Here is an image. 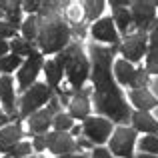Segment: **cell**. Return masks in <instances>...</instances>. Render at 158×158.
Masks as SVG:
<instances>
[{"instance_id": "obj_15", "label": "cell", "mask_w": 158, "mask_h": 158, "mask_svg": "<svg viewBox=\"0 0 158 158\" xmlns=\"http://www.w3.org/2000/svg\"><path fill=\"white\" fill-rule=\"evenodd\" d=\"M130 100H132V104L138 108V112H148L150 108H154V106H156V98H154V94H150L146 88L132 90V92H130Z\"/></svg>"}, {"instance_id": "obj_8", "label": "cell", "mask_w": 158, "mask_h": 158, "mask_svg": "<svg viewBox=\"0 0 158 158\" xmlns=\"http://www.w3.org/2000/svg\"><path fill=\"white\" fill-rule=\"evenodd\" d=\"M118 48H120V52H122V56L126 58V62H130V64L132 62H138L140 58H142L144 50L148 48V36L142 34V32L128 34Z\"/></svg>"}, {"instance_id": "obj_39", "label": "cell", "mask_w": 158, "mask_h": 158, "mask_svg": "<svg viewBox=\"0 0 158 158\" xmlns=\"http://www.w3.org/2000/svg\"><path fill=\"white\" fill-rule=\"evenodd\" d=\"M6 4H8V2H0V16L6 12Z\"/></svg>"}, {"instance_id": "obj_25", "label": "cell", "mask_w": 158, "mask_h": 158, "mask_svg": "<svg viewBox=\"0 0 158 158\" xmlns=\"http://www.w3.org/2000/svg\"><path fill=\"white\" fill-rule=\"evenodd\" d=\"M52 126L56 128V132H68V130H72L74 122H72V118H70V114L58 112V114L52 118Z\"/></svg>"}, {"instance_id": "obj_14", "label": "cell", "mask_w": 158, "mask_h": 158, "mask_svg": "<svg viewBox=\"0 0 158 158\" xmlns=\"http://www.w3.org/2000/svg\"><path fill=\"white\" fill-rule=\"evenodd\" d=\"M52 118H54V114H52L50 110H38V112H34V114L30 116V120H28L30 132H34V134H42V132H46L48 126H52Z\"/></svg>"}, {"instance_id": "obj_11", "label": "cell", "mask_w": 158, "mask_h": 158, "mask_svg": "<svg viewBox=\"0 0 158 158\" xmlns=\"http://www.w3.org/2000/svg\"><path fill=\"white\" fill-rule=\"evenodd\" d=\"M116 24L112 18H98L92 24V36L96 40L112 44L114 48H118V32H116Z\"/></svg>"}, {"instance_id": "obj_36", "label": "cell", "mask_w": 158, "mask_h": 158, "mask_svg": "<svg viewBox=\"0 0 158 158\" xmlns=\"http://www.w3.org/2000/svg\"><path fill=\"white\" fill-rule=\"evenodd\" d=\"M74 34H76V36H80V38H82V36L86 34L84 26H82V24H74Z\"/></svg>"}, {"instance_id": "obj_6", "label": "cell", "mask_w": 158, "mask_h": 158, "mask_svg": "<svg viewBox=\"0 0 158 158\" xmlns=\"http://www.w3.org/2000/svg\"><path fill=\"white\" fill-rule=\"evenodd\" d=\"M132 22L142 34H146V30L156 22V4L154 2H132Z\"/></svg>"}, {"instance_id": "obj_13", "label": "cell", "mask_w": 158, "mask_h": 158, "mask_svg": "<svg viewBox=\"0 0 158 158\" xmlns=\"http://www.w3.org/2000/svg\"><path fill=\"white\" fill-rule=\"evenodd\" d=\"M22 138V128L20 124H12V126H4L0 130V150L10 154L12 148L18 144V140Z\"/></svg>"}, {"instance_id": "obj_34", "label": "cell", "mask_w": 158, "mask_h": 158, "mask_svg": "<svg viewBox=\"0 0 158 158\" xmlns=\"http://www.w3.org/2000/svg\"><path fill=\"white\" fill-rule=\"evenodd\" d=\"M22 6L26 8L28 12H40V8H42V2H24Z\"/></svg>"}, {"instance_id": "obj_21", "label": "cell", "mask_w": 158, "mask_h": 158, "mask_svg": "<svg viewBox=\"0 0 158 158\" xmlns=\"http://www.w3.org/2000/svg\"><path fill=\"white\" fill-rule=\"evenodd\" d=\"M20 6L22 4L20 2H8L6 4V12H4V16H6V22L10 24L12 28H18V24L22 22V10H20Z\"/></svg>"}, {"instance_id": "obj_37", "label": "cell", "mask_w": 158, "mask_h": 158, "mask_svg": "<svg viewBox=\"0 0 158 158\" xmlns=\"http://www.w3.org/2000/svg\"><path fill=\"white\" fill-rule=\"evenodd\" d=\"M8 48H10V46H8V44H6V42H4V40H0V58H2V56H4V54H6V52H8Z\"/></svg>"}, {"instance_id": "obj_33", "label": "cell", "mask_w": 158, "mask_h": 158, "mask_svg": "<svg viewBox=\"0 0 158 158\" xmlns=\"http://www.w3.org/2000/svg\"><path fill=\"white\" fill-rule=\"evenodd\" d=\"M92 158H112V154L106 150V148H94Z\"/></svg>"}, {"instance_id": "obj_41", "label": "cell", "mask_w": 158, "mask_h": 158, "mask_svg": "<svg viewBox=\"0 0 158 158\" xmlns=\"http://www.w3.org/2000/svg\"><path fill=\"white\" fill-rule=\"evenodd\" d=\"M136 158H158V156H152V154H138Z\"/></svg>"}, {"instance_id": "obj_16", "label": "cell", "mask_w": 158, "mask_h": 158, "mask_svg": "<svg viewBox=\"0 0 158 158\" xmlns=\"http://www.w3.org/2000/svg\"><path fill=\"white\" fill-rule=\"evenodd\" d=\"M114 72H116V80L124 86H134L136 80V68L126 60H118L114 64Z\"/></svg>"}, {"instance_id": "obj_27", "label": "cell", "mask_w": 158, "mask_h": 158, "mask_svg": "<svg viewBox=\"0 0 158 158\" xmlns=\"http://www.w3.org/2000/svg\"><path fill=\"white\" fill-rule=\"evenodd\" d=\"M140 150L146 152V154H158V136L154 134H148L146 138L140 140Z\"/></svg>"}, {"instance_id": "obj_17", "label": "cell", "mask_w": 158, "mask_h": 158, "mask_svg": "<svg viewBox=\"0 0 158 158\" xmlns=\"http://www.w3.org/2000/svg\"><path fill=\"white\" fill-rule=\"evenodd\" d=\"M132 122H134V130L146 132V134H156L158 132V122L148 112H136V114H132Z\"/></svg>"}, {"instance_id": "obj_10", "label": "cell", "mask_w": 158, "mask_h": 158, "mask_svg": "<svg viewBox=\"0 0 158 158\" xmlns=\"http://www.w3.org/2000/svg\"><path fill=\"white\" fill-rule=\"evenodd\" d=\"M46 148H50L54 154L64 156V154H74L78 150V144L72 140V136L68 132H56L46 136Z\"/></svg>"}, {"instance_id": "obj_42", "label": "cell", "mask_w": 158, "mask_h": 158, "mask_svg": "<svg viewBox=\"0 0 158 158\" xmlns=\"http://www.w3.org/2000/svg\"><path fill=\"white\" fill-rule=\"evenodd\" d=\"M152 88H154V90H156V94H158V78H156L154 82H152Z\"/></svg>"}, {"instance_id": "obj_32", "label": "cell", "mask_w": 158, "mask_h": 158, "mask_svg": "<svg viewBox=\"0 0 158 158\" xmlns=\"http://www.w3.org/2000/svg\"><path fill=\"white\" fill-rule=\"evenodd\" d=\"M34 148L36 150H44L46 148V136H34Z\"/></svg>"}, {"instance_id": "obj_5", "label": "cell", "mask_w": 158, "mask_h": 158, "mask_svg": "<svg viewBox=\"0 0 158 158\" xmlns=\"http://www.w3.org/2000/svg\"><path fill=\"white\" fill-rule=\"evenodd\" d=\"M134 142H136V130L134 128L120 126V128H116L114 134H112L110 150H112V154H116L118 158H132Z\"/></svg>"}, {"instance_id": "obj_30", "label": "cell", "mask_w": 158, "mask_h": 158, "mask_svg": "<svg viewBox=\"0 0 158 158\" xmlns=\"http://www.w3.org/2000/svg\"><path fill=\"white\" fill-rule=\"evenodd\" d=\"M16 34V28H12L8 22H0V40L4 38H12Z\"/></svg>"}, {"instance_id": "obj_24", "label": "cell", "mask_w": 158, "mask_h": 158, "mask_svg": "<svg viewBox=\"0 0 158 158\" xmlns=\"http://www.w3.org/2000/svg\"><path fill=\"white\" fill-rule=\"evenodd\" d=\"M22 34H24V40H28V42L38 38V18H36V16H30V18L24 20Z\"/></svg>"}, {"instance_id": "obj_20", "label": "cell", "mask_w": 158, "mask_h": 158, "mask_svg": "<svg viewBox=\"0 0 158 158\" xmlns=\"http://www.w3.org/2000/svg\"><path fill=\"white\" fill-rule=\"evenodd\" d=\"M112 20H114V24L118 26V30L128 36V26H130V22H132L130 10H128V8H118V10H114V18Z\"/></svg>"}, {"instance_id": "obj_1", "label": "cell", "mask_w": 158, "mask_h": 158, "mask_svg": "<svg viewBox=\"0 0 158 158\" xmlns=\"http://www.w3.org/2000/svg\"><path fill=\"white\" fill-rule=\"evenodd\" d=\"M62 6L64 4L60 2H42L40 16H38V38L36 40H38L44 54L62 52L68 46L72 30L60 18L58 10H54V8H62Z\"/></svg>"}, {"instance_id": "obj_38", "label": "cell", "mask_w": 158, "mask_h": 158, "mask_svg": "<svg viewBox=\"0 0 158 158\" xmlns=\"http://www.w3.org/2000/svg\"><path fill=\"white\" fill-rule=\"evenodd\" d=\"M8 120H10V118H8V116H4V114H0V130H2V126H4V124H6V122H8Z\"/></svg>"}, {"instance_id": "obj_4", "label": "cell", "mask_w": 158, "mask_h": 158, "mask_svg": "<svg viewBox=\"0 0 158 158\" xmlns=\"http://www.w3.org/2000/svg\"><path fill=\"white\" fill-rule=\"evenodd\" d=\"M52 98V88L48 84H40L34 82L30 88L24 92L22 96V108H20V116H32L34 112H38V108L46 104Z\"/></svg>"}, {"instance_id": "obj_31", "label": "cell", "mask_w": 158, "mask_h": 158, "mask_svg": "<svg viewBox=\"0 0 158 158\" xmlns=\"http://www.w3.org/2000/svg\"><path fill=\"white\" fill-rule=\"evenodd\" d=\"M148 46H150V50H158V24H156V28H154V30H152V34H150Z\"/></svg>"}, {"instance_id": "obj_18", "label": "cell", "mask_w": 158, "mask_h": 158, "mask_svg": "<svg viewBox=\"0 0 158 158\" xmlns=\"http://www.w3.org/2000/svg\"><path fill=\"white\" fill-rule=\"evenodd\" d=\"M0 100L4 102L6 110L14 114V88H12V78L2 76L0 78Z\"/></svg>"}, {"instance_id": "obj_12", "label": "cell", "mask_w": 158, "mask_h": 158, "mask_svg": "<svg viewBox=\"0 0 158 158\" xmlns=\"http://www.w3.org/2000/svg\"><path fill=\"white\" fill-rule=\"evenodd\" d=\"M68 106H70V118H78V120H86L88 118L90 102H88V92H86V88L76 90Z\"/></svg>"}, {"instance_id": "obj_22", "label": "cell", "mask_w": 158, "mask_h": 158, "mask_svg": "<svg viewBox=\"0 0 158 158\" xmlns=\"http://www.w3.org/2000/svg\"><path fill=\"white\" fill-rule=\"evenodd\" d=\"M82 8H84L86 20H90V22H96V18L102 14L104 2H102V0H88V2H82Z\"/></svg>"}, {"instance_id": "obj_35", "label": "cell", "mask_w": 158, "mask_h": 158, "mask_svg": "<svg viewBox=\"0 0 158 158\" xmlns=\"http://www.w3.org/2000/svg\"><path fill=\"white\" fill-rule=\"evenodd\" d=\"M110 6H112V10H118V8H128V2H126V0H112Z\"/></svg>"}, {"instance_id": "obj_9", "label": "cell", "mask_w": 158, "mask_h": 158, "mask_svg": "<svg viewBox=\"0 0 158 158\" xmlns=\"http://www.w3.org/2000/svg\"><path fill=\"white\" fill-rule=\"evenodd\" d=\"M44 66V58L40 52H32L30 56L26 58L22 66H20V72H18V82H20V88L28 90L32 84H34L36 76H38L40 68Z\"/></svg>"}, {"instance_id": "obj_19", "label": "cell", "mask_w": 158, "mask_h": 158, "mask_svg": "<svg viewBox=\"0 0 158 158\" xmlns=\"http://www.w3.org/2000/svg\"><path fill=\"white\" fill-rule=\"evenodd\" d=\"M44 72H46V80H48V86H50L52 90H58V92H60V88H58V84H60L62 76H64V70H62L60 66L56 64V60H48L46 64H44Z\"/></svg>"}, {"instance_id": "obj_28", "label": "cell", "mask_w": 158, "mask_h": 158, "mask_svg": "<svg viewBox=\"0 0 158 158\" xmlns=\"http://www.w3.org/2000/svg\"><path fill=\"white\" fill-rule=\"evenodd\" d=\"M30 150H32V144H28V142H18L14 148H12L10 156H12V158H24V156L30 154Z\"/></svg>"}, {"instance_id": "obj_43", "label": "cell", "mask_w": 158, "mask_h": 158, "mask_svg": "<svg viewBox=\"0 0 158 158\" xmlns=\"http://www.w3.org/2000/svg\"><path fill=\"white\" fill-rule=\"evenodd\" d=\"M6 158H12V156H6Z\"/></svg>"}, {"instance_id": "obj_2", "label": "cell", "mask_w": 158, "mask_h": 158, "mask_svg": "<svg viewBox=\"0 0 158 158\" xmlns=\"http://www.w3.org/2000/svg\"><path fill=\"white\" fill-rule=\"evenodd\" d=\"M56 64L60 66L62 70H66V76H68L70 84L74 86L76 90L82 88V84L88 78V60L82 54V48L78 44H72V46H66L62 52H58Z\"/></svg>"}, {"instance_id": "obj_44", "label": "cell", "mask_w": 158, "mask_h": 158, "mask_svg": "<svg viewBox=\"0 0 158 158\" xmlns=\"http://www.w3.org/2000/svg\"><path fill=\"white\" fill-rule=\"evenodd\" d=\"M32 158H34V156H32Z\"/></svg>"}, {"instance_id": "obj_40", "label": "cell", "mask_w": 158, "mask_h": 158, "mask_svg": "<svg viewBox=\"0 0 158 158\" xmlns=\"http://www.w3.org/2000/svg\"><path fill=\"white\" fill-rule=\"evenodd\" d=\"M66 158H86L84 154H66Z\"/></svg>"}, {"instance_id": "obj_26", "label": "cell", "mask_w": 158, "mask_h": 158, "mask_svg": "<svg viewBox=\"0 0 158 158\" xmlns=\"http://www.w3.org/2000/svg\"><path fill=\"white\" fill-rule=\"evenodd\" d=\"M18 66H22V58L16 54H8V56L0 58V70L2 72H14Z\"/></svg>"}, {"instance_id": "obj_3", "label": "cell", "mask_w": 158, "mask_h": 158, "mask_svg": "<svg viewBox=\"0 0 158 158\" xmlns=\"http://www.w3.org/2000/svg\"><path fill=\"white\" fill-rule=\"evenodd\" d=\"M94 104H96V110L106 118H110L112 122H126L130 118V108L124 102L120 90H112L106 94L94 92Z\"/></svg>"}, {"instance_id": "obj_23", "label": "cell", "mask_w": 158, "mask_h": 158, "mask_svg": "<svg viewBox=\"0 0 158 158\" xmlns=\"http://www.w3.org/2000/svg\"><path fill=\"white\" fill-rule=\"evenodd\" d=\"M8 46L14 50L16 56H30L32 52H36L34 50V42H28V40H20V38H14Z\"/></svg>"}, {"instance_id": "obj_29", "label": "cell", "mask_w": 158, "mask_h": 158, "mask_svg": "<svg viewBox=\"0 0 158 158\" xmlns=\"http://www.w3.org/2000/svg\"><path fill=\"white\" fill-rule=\"evenodd\" d=\"M146 74H158V50H150V52H148Z\"/></svg>"}, {"instance_id": "obj_7", "label": "cell", "mask_w": 158, "mask_h": 158, "mask_svg": "<svg viewBox=\"0 0 158 158\" xmlns=\"http://www.w3.org/2000/svg\"><path fill=\"white\" fill-rule=\"evenodd\" d=\"M82 132L88 136L90 142L96 144H104L108 140V136L112 134V122L108 118L96 116V118H86L82 124Z\"/></svg>"}]
</instances>
